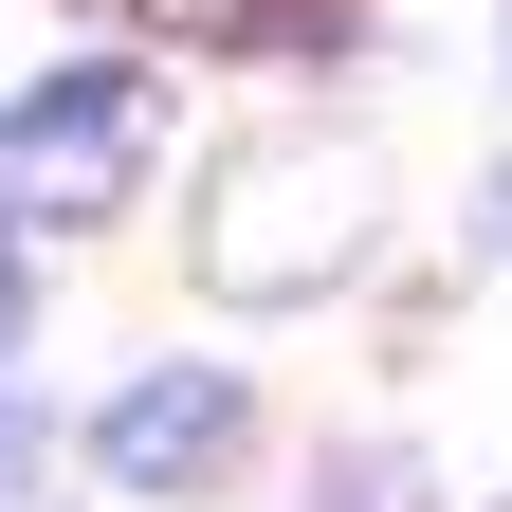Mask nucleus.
<instances>
[{
	"label": "nucleus",
	"mask_w": 512,
	"mask_h": 512,
	"mask_svg": "<svg viewBox=\"0 0 512 512\" xmlns=\"http://www.w3.org/2000/svg\"><path fill=\"white\" fill-rule=\"evenodd\" d=\"M366 256V147H238L202 202V275L220 293H311Z\"/></svg>",
	"instance_id": "2"
},
{
	"label": "nucleus",
	"mask_w": 512,
	"mask_h": 512,
	"mask_svg": "<svg viewBox=\"0 0 512 512\" xmlns=\"http://www.w3.org/2000/svg\"><path fill=\"white\" fill-rule=\"evenodd\" d=\"M0 348H19V220H0Z\"/></svg>",
	"instance_id": "5"
},
{
	"label": "nucleus",
	"mask_w": 512,
	"mask_h": 512,
	"mask_svg": "<svg viewBox=\"0 0 512 512\" xmlns=\"http://www.w3.org/2000/svg\"><path fill=\"white\" fill-rule=\"evenodd\" d=\"M220 458H238V384L220 366H147V384L92 403V476L110 494H202Z\"/></svg>",
	"instance_id": "3"
},
{
	"label": "nucleus",
	"mask_w": 512,
	"mask_h": 512,
	"mask_svg": "<svg viewBox=\"0 0 512 512\" xmlns=\"http://www.w3.org/2000/svg\"><path fill=\"white\" fill-rule=\"evenodd\" d=\"M494 256H512V183H494Z\"/></svg>",
	"instance_id": "7"
},
{
	"label": "nucleus",
	"mask_w": 512,
	"mask_h": 512,
	"mask_svg": "<svg viewBox=\"0 0 512 512\" xmlns=\"http://www.w3.org/2000/svg\"><path fill=\"white\" fill-rule=\"evenodd\" d=\"M147 147H165V74L147 55H74V74H37L19 128H0V202L19 220H110L147 183Z\"/></svg>",
	"instance_id": "1"
},
{
	"label": "nucleus",
	"mask_w": 512,
	"mask_h": 512,
	"mask_svg": "<svg viewBox=\"0 0 512 512\" xmlns=\"http://www.w3.org/2000/svg\"><path fill=\"white\" fill-rule=\"evenodd\" d=\"M19 476H37V384L0 366V512H19Z\"/></svg>",
	"instance_id": "4"
},
{
	"label": "nucleus",
	"mask_w": 512,
	"mask_h": 512,
	"mask_svg": "<svg viewBox=\"0 0 512 512\" xmlns=\"http://www.w3.org/2000/svg\"><path fill=\"white\" fill-rule=\"evenodd\" d=\"M165 19H275V0H165Z\"/></svg>",
	"instance_id": "6"
}]
</instances>
